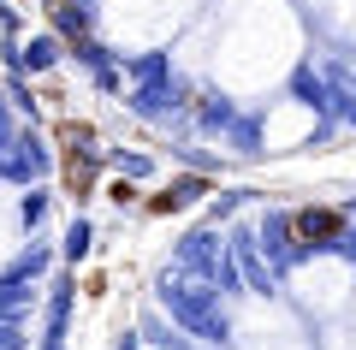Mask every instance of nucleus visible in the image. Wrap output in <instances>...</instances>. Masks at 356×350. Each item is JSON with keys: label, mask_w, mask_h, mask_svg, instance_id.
<instances>
[{"label": "nucleus", "mask_w": 356, "mask_h": 350, "mask_svg": "<svg viewBox=\"0 0 356 350\" xmlns=\"http://www.w3.org/2000/svg\"><path fill=\"white\" fill-rule=\"evenodd\" d=\"M42 214H48V196H24V220H30V225H36V220H42Z\"/></svg>", "instance_id": "20e7f679"}, {"label": "nucleus", "mask_w": 356, "mask_h": 350, "mask_svg": "<svg viewBox=\"0 0 356 350\" xmlns=\"http://www.w3.org/2000/svg\"><path fill=\"white\" fill-rule=\"evenodd\" d=\"M83 250H89V225L77 220L72 232H65V255H72V262H77V255H83Z\"/></svg>", "instance_id": "7ed1b4c3"}, {"label": "nucleus", "mask_w": 356, "mask_h": 350, "mask_svg": "<svg viewBox=\"0 0 356 350\" xmlns=\"http://www.w3.org/2000/svg\"><path fill=\"white\" fill-rule=\"evenodd\" d=\"M291 232H297V244H303V250H332V244H344V214H332V208L297 214Z\"/></svg>", "instance_id": "f03ea898"}, {"label": "nucleus", "mask_w": 356, "mask_h": 350, "mask_svg": "<svg viewBox=\"0 0 356 350\" xmlns=\"http://www.w3.org/2000/svg\"><path fill=\"white\" fill-rule=\"evenodd\" d=\"M344 255H350V262H356V232H344Z\"/></svg>", "instance_id": "423d86ee"}, {"label": "nucleus", "mask_w": 356, "mask_h": 350, "mask_svg": "<svg viewBox=\"0 0 356 350\" xmlns=\"http://www.w3.org/2000/svg\"><path fill=\"white\" fill-rule=\"evenodd\" d=\"M161 303L172 309L178 326H191V333H202V338H226V315L214 309V291H191V285H172V279H166Z\"/></svg>", "instance_id": "f257e3e1"}, {"label": "nucleus", "mask_w": 356, "mask_h": 350, "mask_svg": "<svg viewBox=\"0 0 356 350\" xmlns=\"http://www.w3.org/2000/svg\"><path fill=\"white\" fill-rule=\"evenodd\" d=\"M54 60V42H30V65H48Z\"/></svg>", "instance_id": "39448f33"}]
</instances>
